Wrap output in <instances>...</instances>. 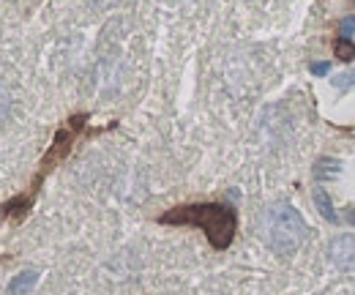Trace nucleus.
Segmentation results:
<instances>
[{"mask_svg":"<svg viewBox=\"0 0 355 295\" xmlns=\"http://www.w3.org/2000/svg\"><path fill=\"white\" fill-rule=\"evenodd\" d=\"M162 224L170 227H197L205 233L208 244L214 249H230L238 233V213L224 203H194V205H178L159 216Z\"/></svg>","mask_w":355,"mask_h":295,"instance_id":"obj_1","label":"nucleus"},{"mask_svg":"<svg viewBox=\"0 0 355 295\" xmlns=\"http://www.w3.org/2000/svg\"><path fill=\"white\" fill-rule=\"evenodd\" d=\"M266 238L273 252L290 257L306 244L309 224L304 221L301 211H295L290 203H276L266 213Z\"/></svg>","mask_w":355,"mask_h":295,"instance_id":"obj_2","label":"nucleus"},{"mask_svg":"<svg viewBox=\"0 0 355 295\" xmlns=\"http://www.w3.org/2000/svg\"><path fill=\"white\" fill-rule=\"evenodd\" d=\"M88 126V115H71L69 121H66V126H60L55 131V137H52V145L46 148L44 159H42V165H39V172H36V178H33V183H31V194L36 197L39 194V189H42V183H44V178L52 172V169L58 167L71 151H74V142H77V137L85 131Z\"/></svg>","mask_w":355,"mask_h":295,"instance_id":"obj_3","label":"nucleus"},{"mask_svg":"<svg viewBox=\"0 0 355 295\" xmlns=\"http://www.w3.org/2000/svg\"><path fill=\"white\" fill-rule=\"evenodd\" d=\"M328 257L339 271H355V235H336L328 244Z\"/></svg>","mask_w":355,"mask_h":295,"instance_id":"obj_4","label":"nucleus"},{"mask_svg":"<svg viewBox=\"0 0 355 295\" xmlns=\"http://www.w3.org/2000/svg\"><path fill=\"white\" fill-rule=\"evenodd\" d=\"M33 203H36V197L31 194V192H22V194H17V197H11L8 203H3L0 205V216L3 219H11V221H25L28 219V213L33 208Z\"/></svg>","mask_w":355,"mask_h":295,"instance_id":"obj_5","label":"nucleus"},{"mask_svg":"<svg viewBox=\"0 0 355 295\" xmlns=\"http://www.w3.org/2000/svg\"><path fill=\"white\" fill-rule=\"evenodd\" d=\"M36 285H39V273L36 271H22L8 282V295H31Z\"/></svg>","mask_w":355,"mask_h":295,"instance_id":"obj_6","label":"nucleus"},{"mask_svg":"<svg viewBox=\"0 0 355 295\" xmlns=\"http://www.w3.org/2000/svg\"><path fill=\"white\" fill-rule=\"evenodd\" d=\"M314 205H317V211H320V216H322L325 221H331V224H339V221H342V219H339V213L334 211L331 197H328V192H325V189H314Z\"/></svg>","mask_w":355,"mask_h":295,"instance_id":"obj_7","label":"nucleus"},{"mask_svg":"<svg viewBox=\"0 0 355 295\" xmlns=\"http://www.w3.org/2000/svg\"><path fill=\"white\" fill-rule=\"evenodd\" d=\"M334 55H336V60H342V63H350V60H355V44L350 42V39H336L334 42Z\"/></svg>","mask_w":355,"mask_h":295,"instance_id":"obj_8","label":"nucleus"},{"mask_svg":"<svg viewBox=\"0 0 355 295\" xmlns=\"http://www.w3.org/2000/svg\"><path fill=\"white\" fill-rule=\"evenodd\" d=\"M11 118V93H8V87L0 83V126L6 124Z\"/></svg>","mask_w":355,"mask_h":295,"instance_id":"obj_9","label":"nucleus"},{"mask_svg":"<svg viewBox=\"0 0 355 295\" xmlns=\"http://www.w3.org/2000/svg\"><path fill=\"white\" fill-rule=\"evenodd\" d=\"M339 172V162L336 159H320L317 162V175L325 178V175H336Z\"/></svg>","mask_w":355,"mask_h":295,"instance_id":"obj_10","label":"nucleus"},{"mask_svg":"<svg viewBox=\"0 0 355 295\" xmlns=\"http://www.w3.org/2000/svg\"><path fill=\"white\" fill-rule=\"evenodd\" d=\"M309 71L314 77H325V74H331V63L328 60H317V63H311Z\"/></svg>","mask_w":355,"mask_h":295,"instance_id":"obj_11","label":"nucleus"},{"mask_svg":"<svg viewBox=\"0 0 355 295\" xmlns=\"http://www.w3.org/2000/svg\"><path fill=\"white\" fill-rule=\"evenodd\" d=\"M334 85H336L339 90H342V87H345V90H350V87L355 85V71H350V74H339V77L334 80Z\"/></svg>","mask_w":355,"mask_h":295,"instance_id":"obj_12","label":"nucleus"},{"mask_svg":"<svg viewBox=\"0 0 355 295\" xmlns=\"http://www.w3.org/2000/svg\"><path fill=\"white\" fill-rule=\"evenodd\" d=\"M353 31H355V19L353 17H347V19L342 22V39H350V36H353Z\"/></svg>","mask_w":355,"mask_h":295,"instance_id":"obj_13","label":"nucleus"},{"mask_svg":"<svg viewBox=\"0 0 355 295\" xmlns=\"http://www.w3.org/2000/svg\"><path fill=\"white\" fill-rule=\"evenodd\" d=\"M345 219H347V221H350V224L355 227V208H350V211L345 213Z\"/></svg>","mask_w":355,"mask_h":295,"instance_id":"obj_14","label":"nucleus"},{"mask_svg":"<svg viewBox=\"0 0 355 295\" xmlns=\"http://www.w3.org/2000/svg\"><path fill=\"white\" fill-rule=\"evenodd\" d=\"M0 219H3V216H0Z\"/></svg>","mask_w":355,"mask_h":295,"instance_id":"obj_15","label":"nucleus"}]
</instances>
